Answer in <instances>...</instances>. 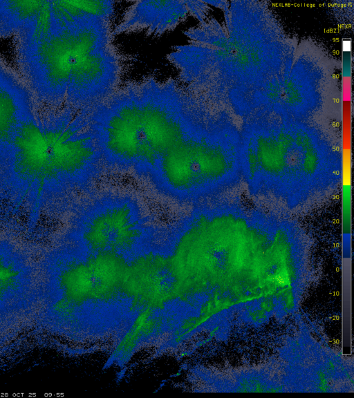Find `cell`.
Here are the masks:
<instances>
[{
    "instance_id": "1",
    "label": "cell",
    "mask_w": 354,
    "mask_h": 398,
    "mask_svg": "<svg viewBox=\"0 0 354 398\" xmlns=\"http://www.w3.org/2000/svg\"><path fill=\"white\" fill-rule=\"evenodd\" d=\"M52 6L48 28L20 39L22 70L47 107H93L122 84L123 61L111 20L86 13L75 1Z\"/></svg>"
},
{
    "instance_id": "2",
    "label": "cell",
    "mask_w": 354,
    "mask_h": 398,
    "mask_svg": "<svg viewBox=\"0 0 354 398\" xmlns=\"http://www.w3.org/2000/svg\"><path fill=\"white\" fill-rule=\"evenodd\" d=\"M194 100L173 79L150 77L122 84L90 108L103 160L151 171L166 152L192 132Z\"/></svg>"
},
{
    "instance_id": "3",
    "label": "cell",
    "mask_w": 354,
    "mask_h": 398,
    "mask_svg": "<svg viewBox=\"0 0 354 398\" xmlns=\"http://www.w3.org/2000/svg\"><path fill=\"white\" fill-rule=\"evenodd\" d=\"M49 124L34 106L12 140L14 167L21 176L43 183L91 171L103 160L91 121L90 108L47 107Z\"/></svg>"
},
{
    "instance_id": "4",
    "label": "cell",
    "mask_w": 354,
    "mask_h": 398,
    "mask_svg": "<svg viewBox=\"0 0 354 398\" xmlns=\"http://www.w3.org/2000/svg\"><path fill=\"white\" fill-rule=\"evenodd\" d=\"M146 229L137 205L129 199H109L88 210L81 225L80 237L90 252L121 254L141 240Z\"/></svg>"
},
{
    "instance_id": "5",
    "label": "cell",
    "mask_w": 354,
    "mask_h": 398,
    "mask_svg": "<svg viewBox=\"0 0 354 398\" xmlns=\"http://www.w3.org/2000/svg\"><path fill=\"white\" fill-rule=\"evenodd\" d=\"M189 13L187 1H137L127 9L113 35L142 32L160 37L177 28Z\"/></svg>"
},
{
    "instance_id": "6",
    "label": "cell",
    "mask_w": 354,
    "mask_h": 398,
    "mask_svg": "<svg viewBox=\"0 0 354 398\" xmlns=\"http://www.w3.org/2000/svg\"><path fill=\"white\" fill-rule=\"evenodd\" d=\"M33 105L28 90L0 64V144L12 142Z\"/></svg>"
},
{
    "instance_id": "7",
    "label": "cell",
    "mask_w": 354,
    "mask_h": 398,
    "mask_svg": "<svg viewBox=\"0 0 354 398\" xmlns=\"http://www.w3.org/2000/svg\"><path fill=\"white\" fill-rule=\"evenodd\" d=\"M14 276V271L0 261V283L8 281Z\"/></svg>"
}]
</instances>
